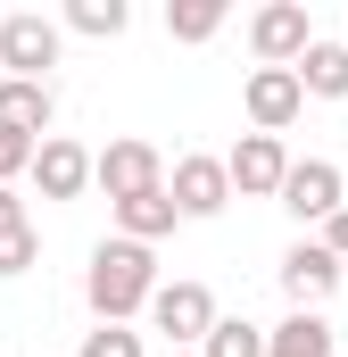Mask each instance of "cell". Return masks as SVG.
I'll return each mask as SVG.
<instances>
[{
  "instance_id": "obj_3",
  "label": "cell",
  "mask_w": 348,
  "mask_h": 357,
  "mask_svg": "<svg viewBox=\"0 0 348 357\" xmlns=\"http://www.w3.org/2000/svg\"><path fill=\"white\" fill-rule=\"evenodd\" d=\"M141 316L166 333V349H199V341H207V324H216V299H207V282H158Z\"/></svg>"
},
{
  "instance_id": "obj_12",
  "label": "cell",
  "mask_w": 348,
  "mask_h": 357,
  "mask_svg": "<svg viewBox=\"0 0 348 357\" xmlns=\"http://www.w3.org/2000/svg\"><path fill=\"white\" fill-rule=\"evenodd\" d=\"M290 75H299L307 100H348V42H307Z\"/></svg>"
},
{
  "instance_id": "obj_22",
  "label": "cell",
  "mask_w": 348,
  "mask_h": 357,
  "mask_svg": "<svg viewBox=\"0 0 348 357\" xmlns=\"http://www.w3.org/2000/svg\"><path fill=\"white\" fill-rule=\"evenodd\" d=\"M324 250L348 266V208H332V216H324Z\"/></svg>"
},
{
  "instance_id": "obj_14",
  "label": "cell",
  "mask_w": 348,
  "mask_h": 357,
  "mask_svg": "<svg viewBox=\"0 0 348 357\" xmlns=\"http://www.w3.org/2000/svg\"><path fill=\"white\" fill-rule=\"evenodd\" d=\"M33 258H42V233H33L25 199H17V191H0V274H25Z\"/></svg>"
},
{
  "instance_id": "obj_8",
  "label": "cell",
  "mask_w": 348,
  "mask_h": 357,
  "mask_svg": "<svg viewBox=\"0 0 348 357\" xmlns=\"http://www.w3.org/2000/svg\"><path fill=\"white\" fill-rule=\"evenodd\" d=\"M241 108H249V125H258V133H274V142H282V133L299 125L307 91H299V75H290V67H258V75L241 84Z\"/></svg>"
},
{
  "instance_id": "obj_7",
  "label": "cell",
  "mask_w": 348,
  "mask_h": 357,
  "mask_svg": "<svg viewBox=\"0 0 348 357\" xmlns=\"http://www.w3.org/2000/svg\"><path fill=\"white\" fill-rule=\"evenodd\" d=\"M166 199H174V216H224V199H232L224 158H207V150L174 158V167H166Z\"/></svg>"
},
{
  "instance_id": "obj_21",
  "label": "cell",
  "mask_w": 348,
  "mask_h": 357,
  "mask_svg": "<svg viewBox=\"0 0 348 357\" xmlns=\"http://www.w3.org/2000/svg\"><path fill=\"white\" fill-rule=\"evenodd\" d=\"M75 357H141V333L133 324H100V333H84Z\"/></svg>"
},
{
  "instance_id": "obj_15",
  "label": "cell",
  "mask_w": 348,
  "mask_h": 357,
  "mask_svg": "<svg viewBox=\"0 0 348 357\" xmlns=\"http://www.w3.org/2000/svg\"><path fill=\"white\" fill-rule=\"evenodd\" d=\"M0 125H17V133H50V84H17V75H0Z\"/></svg>"
},
{
  "instance_id": "obj_18",
  "label": "cell",
  "mask_w": 348,
  "mask_h": 357,
  "mask_svg": "<svg viewBox=\"0 0 348 357\" xmlns=\"http://www.w3.org/2000/svg\"><path fill=\"white\" fill-rule=\"evenodd\" d=\"M166 33L174 42H216V33H224V0H174Z\"/></svg>"
},
{
  "instance_id": "obj_20",
  "label": "cell",
  "mask_w": 348,
  "mask_h": 357,
  "mask_svg": "<svg viewBox=\"0 0 348 357\" xmlns=\"http://www.w3.org/2000/svg\"><path fill=\"white\" fill-rule=\"evenodd\" d=\"M42 142H50V133H42ZM42 142H33V133H17V125H0V191L33 167V150H42Z\"/></svg>"
},
{
  "instance_id": "obj_4",
  "label": "cell",
  "mask_w": 348,
  "mask_h": 357,
  "mask_svg": "<svg viewBox=\"0 0 348 357\" xmlns=\"http://www.w3.org/2000/svg\"><path fill=\"white\" fill-rule=\"evenodd\" d=\"M91 183H100V191H108V208H116V199L166 191V158H158L150 142H108V150H91Z\"/></svg>"
},
{
  "instance_id": "obj_11",
  "label": "cell",
  "mask_w": 348,
  "mask_h": 357,
  "mask_svg": "<svg viewBox=\"0 0 348 357\" xmlns=\"http://www.w3.org/2000/svg\"><path fill=\"white\" fill-rule=\"evenodd\" d=\"M25 175L42 183V199H84V183H91V150L84 142H67V133H50L42 150H33V167Z\"/></svg>"
},
{
  "instance_id": "obj_16",
  "label": "cell",
  "mask_w": 348,
  "mask_h": 357,
  "mask_svg": "<svg viewBox=\"0 0 348 357\" xmlns=\"http://www.w3.org/2000/svg\"><path fill=\"white\" fill-rule=\"evenodd\" d=\"M265 357H332V324L324 316H282L265 333Z\"/></svg>"
},
{
  "instance_id": "obj_17",
  "label": "cell",
  "mask_w": 348,
  "mask_h": 357,
  "mask_svg": "<svg viewBox=\"0 0 348 357\" xmlns=\"http://www.w3.org/2000/svg\"><path fill=\"white\" fill-rule=\"evenodd\" d=\"M199 357H265V333L249 324V316H216L207 341H199Z\"/></svg>"
},
{
  "instance_id": "obj_2",
  "label": "cell",
  "mask_w": 348,
  "mask_h": 357,
  "mask_svg": "<svg viewBox=\"0 0 348 357\" xmlns=\"http://www.w3.org/2000/svg\"><path fill=\"white\" fill-rule=\"evenodd\" d=\"M50 67H58V25H50L42 8L0 17V75H17V84H50Z\"/></svg>"
},
{
  "instance_id": "obj_6",
  "label": "cell",
  "mask_w": 348,
  "mask_h": 357,
  "mask_svg": "<svg viewBox=\"0 0 348 357\" xmlns=\"http://www.w3.org/2000/svg\"><path fill=\"white\" fill-rule=\"evenodd\" d=\"M307 42H315L307 0H265L258 17H249V50H258V67H299Z\"/></svg>"
},
{
  "instance_id": "obj_10",
  "label": "cell",
  "mask_w": 348,
  "mask_h": 357,
  "mask_svg": "<svg viewBox=\"0 0 348 357\" xmlns=\"http://www.w3.org/2000/svg\"><path fill=\"white\" fill-rule=\"evenodd\" d=\"M282 291H290V316H315V307L340 291V258H332L324 241H299V250L282 258Z\"/></svg>"
},
{
  "instance_id": "obj_24",
  "label": "cell",
  "mask_w": 348,
  "mask_h": 357,
  "mask_svg": "<svg viewBox=\"0 0 348 357\" xmlns=\"http://www.w3.org/2000/svg\"><path fill=\"white\" fill-rule=\"evenodd\" d=\"M340 282H348V266H340Z\"/></svg>"
},
{
  "instance_id": "obj_13",
  "label": "cell",
  "mask_w": 348,
  "mask_h": 357,
  "mask_svg": "<svg viewBox=\"0 0 348 357\" xmlns=\"http://www.w3.org/2000/svg\"><path fill=\"white\" fill-rule=\"evenodd\" d=\"M116 225H125L116 241H141V250H158L174 225H182V216H174V199H166V191H141V199H116Z\"/></svg>"
},
{
  "instance_id": "obj_5",
  "label": "cell",
  "mask_w": 348,
  "mask_h": 357,
  "mask_svg": "<svg viewBox=\"0 0 348 357\" xmlns=\"http://www.w3.org/2000/svg\"><path fill=\"white\" fill-rule=\"evenodd\" d=\"M299 225H324L332 208H348V175L332 167V158H290V175H282V191H274Z\"/></svg>"
},
{
  "instance_id": "obj_19",
  "label": "cell",
  "mask_w": 348,
  "mask_h": 357,
  "mask_svg": "<svg viewBox=\"0 0 348 357\" xmlns=\"http://www.w3.org/2000/svg\"><path fill=\"white\" fill-rule=\"evenodd\" d=\"M67 25L91 33V42H108V33H125V25H133V8H125V0H67Z\"/></svg>"
},
{
  "instance_id": "obj_9",
  "label": "cell",
  "mask_w": 348,
  "mask_h": 357,
  "mask_svg": "<svg viewBox=\"0 0 348 357\" xmlns=\"http://www.w3.org/2000/svg\"><path fill=\"white\" fill-rule=\"evenodd\" d=\"M282 175H290V150H282L274 133H241V150L224 158V183H232L241 199H274Z\"/></svg>"
},
{
  "instance_id": "obj_1",
  "label": "cell",
  "mask_w": 348,
  "mask_h": 357,
  "mask_svg": "<svg viewBox=\"0 0 348 357\" xmlns=\"http://www.w3.org/2000/svg\"><path fill=\"white\" fill-rule=\"evenodd\" d=\"M150 291H158V250H141V241H100L91 250L84 299H91L100 324H133L150 307Z\"/></svg>"
},
{
  "instance_id": "obj_23",
  "label": "cell",
  "mask_w": 348,
  "mask_h": 357,
  "mask_svg": "<svg viewBox=\"0 0 348 357\" xmlns=\"http://www.w3.org/2000/svg\"><path fill=\"white\" fill-rule=\"evenodd\" d=\"M166 357H191V349H166Z\"/></svg>"
}]
</instances>
